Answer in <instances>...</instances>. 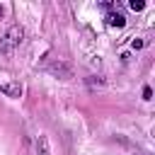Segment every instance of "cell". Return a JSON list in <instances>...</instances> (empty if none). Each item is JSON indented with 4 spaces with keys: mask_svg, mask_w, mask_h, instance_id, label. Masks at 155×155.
Wrapping results in <instances>:
<instances>
[{
    "mask_svg": "<svg viewBox=\"0 0 155 155\" xmlns=\"http://www.w3.org/2000/svg\"><path fill=\"white\" fill-rule=\"evenodd\" d=\"M22 36H24V29H22L19 24L10 27V29L5 31V36L0 39V51H2V53H10L15 46H19V44H22Z\"/></svg>",
    "mask_w": 155,
    "mask_h": 155,
    "instance_id": "6da1fadb",
    "label": "cell"
},
{
    "mask_svg": "<svg viewBox=\"0 0 155 155\" xmlns=\"http://www.w3.org/2000/svg\"><path fill=\"white\" fill-rule=\"evenodd\" d=\"M36 155H51V148H48V138L46 136H39L36 138Z\"/></svg>",
    "mask_w": 155,
    "mask_h": 155,
    "instance_id": "7a4b0ae2",
    "label": "cell"
},
{
    "mask_svg": "<svg viewBox=\"0 0 155 155\" xmlns=\"http://www.w3.org/2000/svg\"><path fill=\"white\" fill-rule=\"evenodd\" d=\"M107 24H111V27H124V24H126V17L119 15V12H111V15H107Z\"/></svg>",
    "mask_w": 155,
    "mask_h": 155,
    "instance_id": "3957f363",
    "label": "cell"
},
{
    "mask_svg": "<svg viewBox=\"0 0 155 155\" xmlns=\"http://www.w3.org/2000/svg\"><path fill=\"white\" fill-rule=\"evenodd\" d=\"M2 92H7L10 97H19L22 94V85H0Z\"/></svg>",
    "mask_w": 155,
    "mask_h": 155,
    "instance_id": "277c9868",
    "label": "cell"
},
{
    "mask_svg": "<svg viewBox=\"0 0 155 155\" xmlns=\"http://www.w3.org/2000/svg\"><path fill=\"white\" fill-rule=\"evenodd\" d=\"M143 7H145V2H143V0H131V10H136V12H140Z\"/></svg>",
    "mask_w": 155,
    "mask_h": 155,
    "instance_id": "5b68a950",
    "label": "cell"
},
{
    "mask_svg": "<svg viewBox=\"0 0 155 155\" xmlns=\"http://www.w3.org/2000/svg\"><path fill=\"white\" fill-rule=\"evenodd\" d=\"M0 15H2V5H0Z\"/></svg>",
    "mask_w": 155,
    "mask_h": 155,
    "instance_id": "8992f818",
    "label": "cell"
}]
</instances>
